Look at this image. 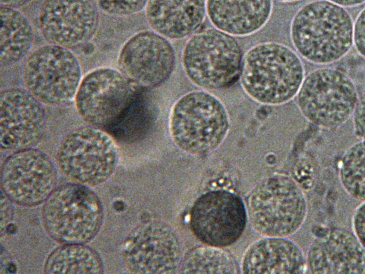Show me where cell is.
<instances>
[{
	"mask_svg": "<svg viewBox=\"0 0 365 274\" xmlns=\"http://www.w3.org/2000/svg\"><path fill=\"white\" fill-rule=\"evenodd\" d=\"M290 38L298 54L319 65L344 57L354 45V21L344 7L329 0L302 6L290 24Z\"/></svg>",
	"mask_w": 365,
	"mask_h": 274,
	"instance_id": "6da1fadb",
	"label": "cell"
},
{
	"mask_svg": "<svg viewBox=\"0 0 365 274\" xmlns=\"http://www.w3.org/2000/svg\"><path fill=\"white\" fill-rule=\"evenodd\" d=\"M241 83L253 100L267 105H281L294 98L304 81V68L289 47L265 42L250 48L243 57Z\"/></svg>",
	"mask_w": 365,
	"mask_h": 274,
	"instance_id": "7a4b0ae2",
	"label": "cell"
},
{
	"mask_svg": "<svg viewBox=\"0 0 365 274\" xmlns=\"http://www.w3.org/2000/svg\"><path fill=\"white\" fill-rule=\"evenodd\" d=\"M230 125L223 103L205 91H192L180 97L171 108L168 122L173 142L192 156L216 150L227 137Z\"/></svg>",
	"mask_w": 365,
	"mask_h": 274,
	"instance_id": "3957f363",
	"label": "cell"
},
{
	"mask_svg": "<svg viewBox=\"0 0 365 274\" xmlns=\"http://www.w3.org/2000/svg\"><path fill=\"white\" fill-rule=\"evenodd\" d=\"M252 228L269 237H287L298 231L308 213L306 196L290 176L275 174L258 183L247 201Z\"/></svg>",
	"mask_w": 365,
	"mask_h": 274,
	"instance_id": "277c9868",
	"label": "cell"
},
{
	"mask_svg": "<svg viewBox=\"0 0 365 274\" xmlns=\"http://www.w3.org/2000/svg\"><path fill=\"white\" fill-rule=\"evenodd\" d=\"M41 218L47 234L60 243H86L98 233L103 204L86 185L66 183L56 188L43 203Z\"/></svg>",
	"mask_w": 365,
	"mask_h": 274,
	"instance_id": "5b68a950",
	"label": "cell"
},
{
	"mask_svg": "<svg viewBox=\"0 0 365 274\" xmlns=\"http://www.w3.org/2000/svg\"><path fill=\"white\" fill-rule=\"evenodd\" d=\"M242 49L233 36L217 29L193 34L182 52V65L195 85L208 90L232 86L242 66Z\"/></svg>",
	"mask_w": 365,
	"mask_h": 274,
	"instance_id": "8992f818",
	"label": "cell"
},
{
	"mask_svg": "<svg viewBox=\"0 0 365 274\" xmlns=\"http://www.w3.org/2000/svg\"><path fill=\"white\" fill-rule=\"evenodd\" d=\"M359 99L353 80L341 71L329 67L315 69L304 78L297 94L302 116L322 128H336L353 115Z\"/></svg>",
	"mask_w": 365,
	"mask_h": 274,
	"instance_id": "52a82bcc",
	"label": "cell"
},
{
	"mask_svg": "<svg viewBox=\"0 0 365 274\" xmlns=\"http://www.w3.org/2000/svg\"><path fill=\"white\" fill-rule=\"evenodd\" d=\"M118 159L114 138L93 126L80 127L66 134L56 153L60 171L69 179L86 186L106 182L115 171Z\"/></svg>",
	"mask_w": 365,
	"mask_h": 274,
	"instance_id": "ba28073f",
	"label": "cell"
},
{
	"mask_svg": "<svg viewBox=\"0 0 365 274\" xmlns=\"http://www.w3.org/2000/svg\"><path fill=\"white\" fill-rule=\"evenodd\" d=\"M25 89L41 103L60 106L75 98L81 81L77 57L68 48L49 44L27 57L22 71Z\"/></svg>",
	"mask_w": 365,
	"mask_h": 274,
	"instance_id": "9c48e42d",
	"label": "cell"
},
{
	"mask_svg": "<svg viewBox=\"0 0 365 274\" xmlns=\"http://www.w3.org/2000/svg\"><path fill=\"white\" fill-rule=\"evenodd\" d=\"M137 83L120 71L103 67L82 79L75 96L79 116L91 126H113L131 107Z\"/></svg>",
	"mask_w": 365,
	"mask_h": 274,
	"instance_id": "30bf717a",
	"label": "cell"
},
{
	"mask_svg": "<svg viewBox=\"0 0 365 274\" xmlns=\"http://www.w3.org/2000/svg\"><path fill=\"white\" fill-rule=\"evenodd\" d=\"M120 256L130 273H176L183 257L182 243L171 225L150 220L128 234L121 244Z\"/></svg>",
	"mask_w": 365,
	"mask_h": 274,
	"instance_id": "8fae6325",
	"label": "cell"
},
{
	"mask_svg": "<svg viewBox=\"0 0 365 274\" xmlns=\"http://www.w3.org/2000/svg\"><path fill=\"white\" fill-rule=\"evenodd\" d=\"M247 218V208L238 195L226 190H213L195 201L189 223L192 233L202 244L223 248L241 238Z\"/></svg>",
	"mask_w": 365,
	"mask_h": 274,
	"instance_id": "7c38bea8",
	"label": "cell"
},
{
	"mask_svg": "<svg viewBox=\"0 0 365 274\" xmlns=\"http://www.w3.org/2000/svg\"><path fill=\"white\" fill-rule=\"evenodd\" d=\"M56 181L53 162L43 151L32 147L15 151L1 166V191L21 206L44 203L56 188Z\"/></svg>",
	"mask_w": 365,
	"mask_h": 274,
	"instance_id": "4fadbf2b",
	"label": "cell"
},
{
	"mask_svg": "<svg viewBox=\"0 0 365 274\" xmlns=\"http://www.w3.org/2000/svg\"><path fill=\"white\" fill-rule=\"evenodd\" d=\"M175 61L171 43L154 31L134 34L121 48L118 59L120 71L145 88H154L169 78Z\"/></svg>",
	"mask_w": 365,
	"mask_h": 274,
	"instance_id": "5bb4252c",
	"label": "cell"
},
{
	"mask_svg": "<svg viewBox=\"0 0 365 274\" xmlns=\"http://www.w3.org/2000/svg\"><path fill=\"white\" fill-rule=\"evenodd\" d=\"M98 19L93 0H43L38 13V26L49 44L68 48L92 38Z\"/></svg>",
	"mask_w": 365,
	"mask_h": 274,
	"instance_id": "9a60e30c",
	"label": "cell"
},
{
	"mask_svg": "<svg viewBox=\"0 0 365 274\" xmlns=\"http://www.w3.org/2000/svg\"><path fill=\"white\" fill-rule=\"evenodd\" d=\"M46 113L26 89L12 88L0 96V144L2 150L31 148L42 137Z\"/></svg>",
	"mask_w": 365,
	"mask_h": 274,
	"instance_id": "2e32d148",
	"label": "cell"
},
{
	"mask_svg": "<svg viewBox=\"0 0 365 274\" xmlns=\"http://www.w3.org/2000/svg\"><path fill=\"white\" fill-rule=\"evenodd\" d=\"M311 273H364L365 249L353 231L333 227L316 237L307 255Z\"/></svg>",
	"mask_w": 365,
	"mask_h": 274,
	"instance_id": "e0dca14e",
	"label": "cell"
},
{
	"mask_svg": "<svg viewBox=\"0 0 365 274\" xmlns=\"http://www.w3.org/2000/svg\"><path fill=\"white\" fill-rule=\"evenodd\" d=\"M307 270L303 250L287 237H269L252 243L243 254L241 273H303Z\"/></svg>",
	"mask_w": 365,
	"mask_h": 274,
	"instance_id": "ac0fdd59",
	"label": "cell"
},
{
	"mask_svg": "<svg viewBox=\"0 0 365 274\" xmlns=\"http://www.w3.org/2000/svg\"><path fill=\"white\" fill-rule=\"evenodd\" d=\"M205 0H148L145 14L155 32L168 39H182L195 33L206 16Z\"/></svg>",
	"mask_w": 365,
	"mask_h": 274,
	"instance_id": "d6986e66",
	"label": "cell"
},
{
	"mask_svg": "<svg viewBox=\"0 0 365 274\" xmlns=\"http://www.w3.org/2000/svg\"><path fill=\"white\" fill-rule=\"evenodd\" d=\"M272 0H206V11L212 25L232 36L251 35L268 21Z\"/></svg>",
	"mask_w": 365,
	"mask_h": 274,
	"instance_id": "ffe728a7",
	"label": "cell"
},
{
	"mask_svg": "<svg viewBox=\"0 0 365 274\" xmlns=\"http://www.w3.org/2000/svg\"><path fill=\"white\" fill-rule=\"evenodd\" d=\"M0 16V62L3 66H9L27 56L34 31L29 19L16 8L1 5Z\"/></svg>",
	"mask_w": 365,
	"mask_h": 274,
	"instance_id": "44dd1931",
	"label": "cell"
},
{
	"mask_svg": "<svg viewBox=\"0 0 365 274\" xmlns=\"http://www.w3.org/2000/svg\"><path fill=\"white\" fill-rule=\"evenodd\" d=\"M98 253L84 243H64L55 248L43 265L45 273H90L104 272Z\"/></svg>",
	"mask_w": 365,
	"mask_h": 274,
	"instance_id": "7402d4cb",
	"label": "cell"
},
{
	"mask_svg": "<svg viewBox=\"0 0 365 274\" xmlns=\"http://www.w3.org/2000/svg\"><path fill=\"white\" fill-rule=\"evenodd\" d=\"M180 273H240L233 255L222 248L210 245L194 247L183 255Z\"/></svg>",
	"mask_w": 365,
	"mask_h": 274,
	"instance_id": "603a6c76",
	"label": "cell"
},
{
	"mask_svg": "<svg viewBox=\"0 0 365 274\" xmlns=\"http://www.w3.org/2000/svg\"><path fill=\"white\" fill-rule=\"evenodd\" d=\"M339 178L350 197L365 201V139L346 150L340 161Z\"/></svg>",
	"mask_w": 365,
	"mask_h": 274,
	"instance_id": "cb8c5ba5",
	"label": "cell"
},
{
	"mask_svg": "<svg viewBox=\"0 0 365 274\" xmlns=\"http://www.w3.org/2000/svg\"><path fill=\"white\" fill-rule=\"evenodd\" d=\"M98 7L106 14L125 16L145 9L148 0H96Z\"/></svg>",
	"mask_w": 365,
	"mask_h": 274,
	"instance_id": "d4e9b609",
	"label": "cell"
},
{
	"mask_svg": "<svg viewBox=\"0 0 365 274\" xmlns=\"http://www.w3.org/2000/svg\"><path fill=\"white\" fill-rule=\"evenodd\" d=\"M354 46L365 59V7L359 13L354 23Z\"/></svg>",
	"mask_w": 365,
	"mask_h": 274,
	"instance_id": "484cf974",
	"label": "cell"
},
{
	"mask_svg": "<svg viewBox=\"0 0 365 274\" xmlns=\"http://www.w3.org/2000/svg\"><path fill=\"white\" fill-rule=\"evenodd\" d=\"M351 227L361 245L365 249V201L361 202L354 210Z\"/></svg>",
	"mask_w": 365,
	"mask_h": 274,
	"instance_id": "4316f807",
	"label": "cell"
},
{
	"mask_svg": "<svg viewBox=\"0 0 365 274\" xmlns=\"http://www.w3.org/2000/svg\"><path fill=\"white\" fill-rule=\"evenodd\" d=\"M352 117L355 134L365 139V91L359 97Z\"/></svg>",
	"mask_w": 365,
	"mask_h": 274,
	"instance_id": "83f0119b",
	"label": "cell"
},
{
	"mask_svg": "<svg viewBox=\"0 0 365 274\" xmlns=\"http://www.w3.org/2000/svg\"><path fill=\"white\" fill-rule=\"evenodd\" d=\"M12 201L1 191V220L0 232L4 235L13 218L14 209Z\"/></svg>",
	"mask_w": 365,
	"mask_h": 274,
	"instance_id": "f1b7e54d",
	"label": "cell"
},
{
	"mask_svg": "<svg viewBox=\"0 0 365 274\" xmlns=\"http://www.w3.org/2000/svg\"><path fill=\"white\" fill-rule=\"evenodd\" d=\"M343 7H354L365 3V0H329Z\"/></svg>",
	"mask_w": 365,
	"mask_h": 274,
	"instance_id": "f546056e",
	"label": "cell"
},
{
	"mask_svg": "<svg viewBox=\"0 0 365 274\" xmlns=\"http://www.w3.org/2000/svg\"><path fill=\"white\" fill-rule=\"evenodd\" d=\"M31 0H0L1 6L17 8L29 3Z\"/></svg>",
	"mask_w": 365,
	"mask_h": 274,
	"instance_id": "4dcf8cb0",
	"label": "cell"
},
{
	"mask_svg": "<svg viewBox=\"0 0 365 274\" xmlns=\"http://www.w3.org/2000/svg\"><path fill=\"white\" fill-rule=\"evenodd\" d=\"M278 1H284V2H291V1H298V0H278Z\"/></svg>",
	"mask_w": 365,
	"mask_h": 274,
	"instance_id": "1f68e13d",
	"label": "cell"
}]
</instances>
